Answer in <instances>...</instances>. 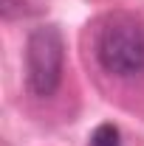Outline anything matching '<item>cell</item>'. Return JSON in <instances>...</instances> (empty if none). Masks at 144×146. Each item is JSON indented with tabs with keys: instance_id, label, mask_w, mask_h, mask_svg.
<instances>
[{
	"instance_id": "1",
	"label": "cell",
	"mask_w": 144,
	"mask_h": 146,
	"mask_svg": "<svg viewBox=\"0 0 144 146\" xmlns=\"http://www.w3.org/2000/svg\"><path fill=\"white\" fill-rule=\"evenodd\" d=\"M96 59L113 76L144 73V20L113 14L96 39Z\"/></svg>"
},
{
	"instance_id": "2",
	"label": "cell",
	"mask_w": 144,
	"mask_h": 146,
	"mask_svg": "<svg viewBox=\"0 0 144 146\" xmlns=\"http://www.w3.org/2000/svg\"><path fill=\"white\" fill-rule=\"evenodd\" d=\"M62 62H65V45L54 25L34 28L26 45V82L28 90L45 98L59 87L62 82Z\"/></svg>"
},
{
	"instance_id": "3",
	"label": "cell",
	"mask_w": 144,
	"mask_h": 146,
	"mask_svg": "<svg viewBox=\"0 0 144 146\" xmlns=\"http://www.w3.org/2000/svg\"><path fill=\"white\" fill-rule=\"evenodd\" d=\"M88 146H122V132L113 124H99V127L90 132Z\"/></svg>"
}]
</instances>
